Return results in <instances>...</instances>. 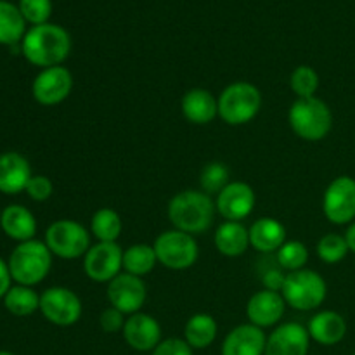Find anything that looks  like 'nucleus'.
I'll return each instance as SVG.
<instances>
[{
  "label": "nucleus",
  "mask_w": 355,
  "mask_h": 355,
  "mask_svg": "<svg viewBox=\"0 0 355 355\" xmlns=\"http://www.w3.org/2000/svg\"><path fill=\"white\" fill-rule=\"evenodd\" d=\"M21 52L30 64L42 69L61 66L71 52V37L54 23L31 26L21 42Z\"/></svg>",
  "instance_id": "1"
},
{
  "label": "nucleus",
  "mask_w": 355,
  "mask_h": 355,
  "mask_svg": "<svg viewBox=\"0 0 355 355\" xmlns=\"http://www.w3.org/2000/svg\"><path fill=\"white\" fill-rule=\"evenodd\" d=\"M166 214H168V220L172 222L173 229L187 232L191 236H198L211 227L217 207H215L211 196H208L203 191L186 189L182 193H177L170 200Z\"/></svg>",
  "instance_id": "2"
},
{
  "label": "nucleus",
  "mask_w": 355,
  "mask_h": 355,
  "mask_svg": "<svg viewBox=\"0 0 355 355\" xmlns=\"http://www.w3.org/2000/svg\"><path fill=\"white\" fill-rule=\"evenodd\" d=\"M52 257L44 241L30 239L19 243L7 260L12 281L23 286H37L51 272Z\"/></svg>",
  "instance_id": "3"
},
{
  "label": "nucleus",
  "mask_w": 355,
  "mask_h": 355,
  "mask_svg": "<svg viewBox=\"0 0 355 355\" xmlns=\"http://www.w3.org/2000/svg\"><path fill=\"white\" fill-rule=\"evenodd\" d=\"M288 121L295 134L309 142L328 137L333 128V113L328 104L319 97L297 99L290 107Z\"/></svg>",
  "instance_id": "4"
},
{
  "label": "nucleus",
  "mask_w": 355,
  "mask_h": 355,
  "mask_svg": "<svg viewBox=\"0 0 355 355\" xmlns=\"http://www.w3.org/2000/svg\"><path fill=\"white\" fill-rule=\"evenodd\" d=\"M217 99L218 116L231 127L250 123L262 110V92L250 82L231 83Z\"/></svg>",
  "instance_id": "5"
},
{
  "label": "nucleus",
  "mask_w": 355,
  "mask_h": 355,
  "mask_svg": "<svg viewBox=\"0 0 355 355\" xmlns=\"http://www.w3.org/2000/svg\"><path fill=\"white\" fill-rule=\"evenodd\" d=\"M281 295L286 305L295 311H315L326 300L328 284L321 274L305 267L295 272H288Z\"/></svg>",
  "instance_id": "6"
},
{
  "label": "nucleus",
  "mask_w": 355,
  "mask_h": 355,
  "mask_svg": "<svg viewBox=\"0 0 355 355\" xmlns=\"http://www.w3.org/2000/svg\"><path fill=\"white\" fill-rule=\"evenodd\" d=\"M90 232L80 222L61 218L52 222L45 231L44 243L54 257L64 260H76L85 257L90 245Z\"/></svg>",
  "instance_id": "7"
},
{
  "label": "nucleus",
  "mask_w": 355,
  "mask_h": 355,
  "mask_svg": "<svg viewBox=\"0 0 355 355\" xmlns=\"http://www.w3.org/2000/svg\"><path fill=\"white\" fill-rule=\"evenodd\" d=\"M158 263L170 270H186L196 263L200 248L194 236L187 232L170 229L162 232L153 243Z\"/></svg>",
  "instance_id": "8"
},
{
  "label": "nucleus",
  "mask_w": 355,
  "mask_h": 355,
  "mask_svg": "<svg viewBox=\"0 0 355 355\" xmlns=\"http://www.w3.org/2000/svg\"><path fill=\"white\" fill-rule=\"evenodd\" d=\"M40 312L49 322L66 328L80 321L83 305L73 290L64 286H52L40 295Z\"/></svg>",
  "instance_id": "9"
},
{
  "label": "nucleus",
  "mask_w": 355,
  "mask_h": 355,
  "mask_svg": "<svg viewBox=\"0 0 355 355\" xmlns=\"http://www.w3.org/2000/svg\"><path fill=\"white\" fill-rule=\"evenodd\" d=\"M322 211L331 224H352L355 220V179L349 175L333 179L322 196Z\"/></svg>",
  "instance_id": "10"
},
{
  "label": "nucleus",
  "mask_w": 355,
  "mask_h": 355,
  "mask_svg": "<svg viewBox=\"0 0 355 355\" xmlns=\"http://www.w3.org/2000/svg\"><path fill=\"white\" fill-rule=\"evenodd\" d=\"M83 270L94 283H110L123 272V250L118 243L97 241L83 257Z\"/></svg>",
  "instance_id": "11"
},
{
  "label": "nucleus",
  "mask_w": 355,
  "mask_h": 355,
  "mask_svg": "<svg viewBox=\"0 0 355 355\" xmlns=\"http://www.w3.org/2000/svg\"><path fill=\"white\" fill-rule=\"evenodd\" d=\"M106 297L111 307L118 309L125 315H132L141 312V309L144 307L148 288L142 277L121 272L107 283Z\"/></svg>",
  "instance_id": "12"
},
{
  "label": "nucleus",
  "mask_w": 355,
  "mask_h": 355,
  "mask_svg": "<svg viewBox=\"0 0 355 355\" xmlns=\"http://www.w3.org/2000/svg\"><path fill=\"white\" fill-rule=\"evenodd\" d=\"M73 89V75L64 66L45 68L31 83L33 99L42 106H55L66 101Z\"/></svg>",
  "instance_id": "13"
},
{
  "label": "nucleus",
  "mask_w": 355,
  "mask_h": 355,
  "mask_svg": "<svg viewBox=\"0 0 355 355\" xmlns=\"http://www.w3.org/2000/svg\"><path fill=\"white\" fill-rule=\"evenodd\" d=\"M257 196L252 186L241 180L227 184L220 193L217 194L215 207L217 214H220L222 218L229 222H241L246 217H250L255 208Z\"/></svg>",
  "instance_id": "14"
},
{
  "label": "nucleus",
  "mask_w": 355,
  "mask_h": 355,
  "mask_svg": "<svg viewBox=\"0 0 355 355\" xmlns=\"http://www.w3.org/2000/svg\"><path fill=\"white\" fill-rule=\"evenodd\" d=\"M309 347V329L300 322H284L267 336L263 355H307Z\"/></svg>",
  "instance_id": "15"
},
{
  "label": "nucleus",
  "mask_w": 355,
  "mask_h": 355,
  "mask_svg": "<svg viewBox=\"0 0 355 355\" xmlns=\"http://www.w3.org/2000/svg\"><path fill=\"white\" fill-rule=\"evenodd\" d=\"M121 333L127 345L137 352H153L162 343V326L144 312L128 315Z\"/></svg>",
  "instance_id": "16"
},
{
  "label": "nucleus",
  "mask_w": 355,
  "mask_h": 355,
  "mask_svg": "<svg viewBox=\"0 0 355 355\" xmlns=\"http://www.w3.org/2000/svg\"><path fill=\"white\" fill-rule=\"evenodd\" d=\"M286 311V302L279 291L260 290L248 300L246 315L250 324L257 328H272L283 319Z\"/></svg>",
  "instance_id": "17"
},
{
  "label": "nucleus",
  "mask_w": 355,
  "mask_h": 355,
  "mask_svg": "<svg viewBox=\"0 0 355 355\" xmlns=\"http://www.w3.org/2000/svg\"><path fill=\"white\" fill-rule=\"evenodd\" d=\"M33 177L30 162L16 151L0 155V193L19 194L26 191L28 182Z\"/></svg>",
  "instance_id": "18"
},
{
  "label": "nucleus",
  "mask_w": 355,
  "mask_h": 355,
  "mask_svg": "<svg viewBox=\"0 0 355 355\" xmlns=\"http://www.w3.org/2000/svg\"><path fill=\"white\" fill-rule=\"evenodd\" d=\"M267 336L262 328L253 324H241L231 329L222 343V355H263Z\"/></svg>",
  "instance_id": "19"
},
{
  "label": "nucleus",
  "mask_w": 355,
  "mask_h": 355,
  "mask_svg": "<svg viewBox=\"0 0 355 355\" xmlns=\"http://www.w3.org/2000/svg\"><path fill=\"white\" fill-rule=\"evenodd\" d=\"M184 118L193 125H208L218 116V99L207 89H191L180 101Z\"/></svg>",
  "instance_id": "20"
},
{
  "label": "nucleus",
  "mask_w": 355,
  "mask_h": 355,
  "mask_svg": "<svg viewBox=\"0 0 355 355\" xmlns=\"http://www.w3.org/2000/svg\"><path fill=\"white\" fill-rule=\"evenodd\" d=\"M250 246L263 255L276 253L286 239V227L277 218L262 217L253 222L248 229Z\"/></svg>",
  "instance_id": "21"
},
{
  "label": "nucleus",
  "mask_w": 355,
  "mask_h": 355,
  "mask_svg": "<svg viewBox=\"0 0 355 355\" xmlns=\"http://www.w3.org/2000/svg\"><path fill=\"white\" fill-rule=\"evenodd\" d=\"M309 335L311 340L319 345L333 347L342 342L347 335V321L342 314L335 311H321L312 315L309 321Z\"/></svg>",
  "instance_id": "22"
},
{
  "label": "nucleus",
  "mask_w": 355,
  "mask_h": 355,
  "mask_svg": "<svg viewBox=\"0 0 355 355\" xmlns=\"http://www.w3.org/2000/svg\"><path fill=\"white\" fill-rule=\"evenodd\" d=\"M0 227L10 239L17 243L30 241V239H35V234H37L35 215L21 205H9L2 211Z\"/></svg>",
  "instance_id": "23"
},
{
  "label": "nucleus",
  "mask_w": 355,
  "mask_h": 355,
  "mask_svg": "<svg viewBox=\"0 0 355 355\" xmlns=\"http://www.w3.org/2000/svg\"><path fill=\"white\" fill-rule=\"evenodd\" d=\"M214 243L217 252L224 257H229V259L241 257L250 248L248 229L241 222L225 220L215 231Z\"/></svg>",
  "instance_id": "24"
},
{
  "label": "nucleus",
  "mask_w": 355,
  "mask_h": 355,
  "mask_svg": "<svg viewBox=\"0 0 355 355\" xmlns=\"http://www.w3.org/2000/svg\"><path fill=\"white\" fill-rule=\"evenodd\" d=\"M218 333L217 321L214 319V315L210 314H194L191 315L189 321L186 322V328H184V340L187 342V345L191 349H207L211 343L215 342Z\"/></svg>",
  "instance_id": "25"
},
{
  "label": "nucleus",
  "mask_w": 355,
  "mask_h": 355,
  "mask_svg": "<svg viewBox=\"0 0 355 355\" xmlns=\"http://www.w3.org/2000/svg\"><path fill=\"white\" fill-rule=\"evenodd\" d=\"M26 31V21L19 7L7 0H0V44L14 47L23 42Z\"/></svg>",
  "instance_id": "26"
},
{
  "label": "nucleus",
  "mask_w": 355,
  "mask_h": 355,
  "mask_svg": "<svg viewBox=\"0 0 355 355\" xmlns=\"http://www.w3.org/2000/svg\"><path fill=\"white\" fill-rule=\"evenodd\" d=\"M123 231V220L113 208H99L90 220V234L99 243H116Z\"/></svg>",
  "instance_id": "27"
},
{
  "label": "nucleus",
  "mask_w": 355,
  "mask_h": 355,
  "mask_svg": "<svg viewBox=\"0 0 355 355\" xmlns=\"http://www.w3.org/2000/svg\"><path fill=\"white\" fill-rule=\"evenodd\" d=\"M156 263H158V259H156L153 245L137 243V245H132L123 250V272L144 277L155 269Z\"/></svg>",
  "instance_id": "28"
},
{
  "label": "nucleus",
  "mask_w": 355,
  "mask_h": 355,
  "mask_svg": "<svg viewBox=\"0 0 355 355\" xmlns=\"http://www.w3.org/2000/svg\"><path fill=\"white\" fill-rule=\"evenodd\" d=\"M3 307L16 318H26L40 311V295L31 286L16 284L3 297Z\"/></svg>",
  "instance_id": "29"
},
{
  "label": "nucleus",
  "mask_w": 355,
  "mask_h": 355,
  "mask_svg": "<svg viewBox=\"0 0 355 355\" xmlns=\"http://www.w3.org/2000/svg\"><path fill=\"white\" fill-rule=\"evenodd\" d=\"M274 255H276L277 266L286 272L305 269V263L309 262L307 246L297 239H290V241L284 243Z\"/></svg>",
  "instance_id": "30"
},
{
  "label": "nucleus",
  "mask_w": 355,
  "mask_h": 355,
  "mask_svg": "<svg viewBox=\"0 0 355 355\" xmlns=\"http://www.w3.org/2000/svg\"><path fill=\"white\" fill-rule=\"evenodd\" d=\"M290 89L293 90L298 99L315 97V92L319 89L318 71L307 64L297 66L290 75Z\"/></svg>",
  "instance_id": "31"
},
{
  "label": "nucleus",
  "mask_w": 355,
  "mask_h": 355,
  "mask_svg": "<svg viewBox=\"0 0 355 355\" xmlns=\"http://www.w3.org/2000/svg\"><path fill=\"white\" fill-rule=\"evenodd\" d=\"M201 191L207 193L208 196L218 194L227 184H231V172L227 166L220 162H211L203 166L200 175Z\"/></svg>",
  "instance_id": "32"
},
{
  "label": "nucleus",
  "mask_w": 355,
  "mask_h": 355,
  "mask_svg": "<svg viewBox=\"0 0 355 355\" xmlns=\"http://www.w3.org/2000/svg\"><path fill=\"white\" fill-rule=\"evenodd\" d=\"M349 245H347L345 236L329 232L324 234L318 241V257L324 263H340L349 255Z\"/></svg>",
  "instance_id": "33"
},
{
  "label": "nucleus",
  "mask_w": 355,
  "mask_h": 355,
  "mask_svg": "<svg viewBox=\"0 0 355 355\" xmlns=\"http://www.w3.org/2000/svg\"><path fill=\"white\" fill-rule=\"evenodd\" d=\"M17 7L24 21L33 26L49 23L52 16V0H19Z\"/></svg>",
  "instance_id": "34"
},
{
  "label": "nucleus",
  "mask_w": 355,
  "mask_h": 355,
  "mask_svg": "<svg viewBox=\"0 0 355 355\" xmlns=\"http://www.w3.org/2000/svg\"><path fill=\"white\" fill-rule=\"evenodd\" d=\"M54 193V184L45 175H33L26 186V194L33 201H47Z\"/></svg>",
  "instance_id": "35"
},
{
  "label": "nucleus",
  "mask_w": 355,
  "mask_h": 355,
  "mask_svg": "<svg viewBox=\"0 0 355 355\" xmlns=\"http://www.w3.org/2000/svg\"><path fill=\"white\" fill-rule=\"evenodd\" d=\"M125 321H127V318H125L123 312H120L118 309L111 307V305L107 309H104L103 314H101V318H99L101 329H103L104 333L123 331Z\"/></svg>",
  "instance_id": "36"
},
{
  "label": "nucleus",
  "mask_w": 355,
  "mask_h": 355,
  "mask_svg": "<svg viewBox=\"0 0 355 355\" xmlns=\"http://www.w3.org/2000/svg\"><path fill=\"white\" fill-rule=\"evenodd\" d=\"M288 272L286 270L281 269L279 266H272V267H267V269L262 270V276H260V281H262V286L263 290H270V291H279L283 290L284 286V281H286Z\"/></svg>",
  "instance_id": "37"
},
{
  "label": "nucleus",
  "mask_w": 355,
  "mask_h": 355,
  "mask_svg": "<svg viewBox=\"0 0 355 355\" xmlns=\"http://www.w3.org/2000/svg\"><path fill=\"white\" fill-rule=\"evenodd\" d=\"M151 355H193V349L187 345L186 340L166 338L162 340Z\"/></svg>",
  "instance_id": "38"
},
{
  "label": "nucleus",
  "mask_w": 355,
  "mask_h": 355,
  "mask_svg": "<svg viewBox=\"0 0 355 355\" xmlns=\"http://www.w3.org/2000/svg\"><path fill=\"white\" fill-rule=\"evenodd\" d=\"M10 283H12V276H10L9 263L3 259H0V298H3L7 295V291L10 290Z\"/></svg>",
  "instance_id": "39"
},
{
  "label": "nucleus",
  "mask_w": 355,
  "mask_h": 355,
  "mask_svg": "<svg viewBox=\"0 0 355 355\" xmlns=\"http://www.w3.org/2000/svg\"><path fill=\"white\" fill-rule=\"evenodd\" d=\"M345 239H347V245H349V250L355 255V220L349 225V229H347Z\"/></svg>",
  "instance_id": "40"
},
{
  "label": "nucleus",
  "mask_w": 355,
  "mask_h": 355,
  "mask_svg": "<svg viewBox=\"0 0 355 355\" xmlns=\"http://www.w3.org/2000/svg\"><path fill=\"white\" fill-rule=\"evenodd\" d=\"M0 355H14L12 352H7V350H0Z\"/></svg>",
  "instance_id": "41"
},
{
  "label": "nucleus",
  "mask_w": 355,
  "mask_h": 355,
  "mask_svg": "<svg viewBox=\"0 0 355 355\" xmlns=\"http://www.w3.org/2000/svg\"><path fill=\"white\" fill-rule=\"evenodd\" d=\"M0 217H2V211H0Z\"/></svg>",
  "instance_id": "42"
},
{
  "label": "nucleus",
  "mask_w": 355,
  "mask_h": 355,
  "mask_svg": "<svg viewBox=\"0 0 355 355\" xmlns=\"http://www.w3.org/2000/svg\"><path fill=\"white\" fill-rule=\"evenodd\" d=\"M354 355H355V354H354Z\"/></svg>",
  "instance_id": "43"
}]
</instances>
